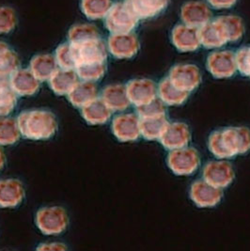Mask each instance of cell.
I'll use <instances>...</instances> for the list:
<instances>
[{
	"instance_id": "obj_6",
	"label": "cell",
	"mask_w": 250,
	"mask_h": 251,
	"mask_svg": "<svg viewBox=\"0 0 250 251\" xmlns=\"http://www.w3.org/2000/svg\"><path fill=\"white\" fill-rule=\"evenodd\" d=\"M169 79L180 91L191 93L201 83L200 69L193 64H177L170 70Z\"/></svg>"
},
{
	"instance_id": "obj_11",
	"label": "cell",
	"mask_w": 250,
	"mask_h": 251,
	"mask_svg": "<svg viewBox=\"0 0 250 251\" xmlns=\"http://www.w3.org/2000/svg\"><path fill=\"white\" fill-rule=\"evenodd\" d=\"M190 199L200 208H213L218 205L223 198L222 189L207 183L203 179L196 181L190 187Z\"/></svg>"
},
{
	"instance_id": "obj_38",
	"label": "cell",
	"mask_w": 250,
	"mask_h": 251,
	"mask_svg": "<svg viewBox=\"0 0 250 251\" xmlns=\"http://www.w3.org/2000/svg\"><path fill=\"white\" fill-rule=\"evenodd\" d=\"M237 71L244 76L250 78V46L240 48L235 53Z\"/></svg>"
},
{
	"instance_id": "obj_23",
	"label": "cell",
	"mask_w": 250,
	"mask_h": 251,
	"mask_svg": "<svg viewBox=\"0 0 250 251\" xmlns=\"http://www.w3.org/2000/svg\"><path fill=\"white\" fill-rule=\"evenodd\" d=\"M68 99L74 106L83 108L98 99V88L94 82H78L73 91L69 93Z\"/></svg>"
},
{
	"instance_id": "obj_31",
	"label": "cell",
	"mask_w": 250,
	"mask_h": 251,
	"mask_svg": "<svg viewBox=\"0 0 250 251\" xmlns=\"http://www.w3.org/2000/svg\"><path fill=\"white\" fill-rule=\"evenodd\" d=\"M22 137L17 119L0 117V146H10Z\"/></svg>"
},
{
	"instance_id": "obj_26",
	"label": "cell",
	"mask_w": 250,
	"mask_h": 251,
	"mask_svg": "<svg viewBox=\"0 0 250 251\" xmlns=\"http://www.w3.org/2000/svg\"><path fill=\"white\" fill-rule=\"evenodd\" d=\"M81 112L84 120L91 126L106 124L112 115V110L99 98L81 108Z\"/></svg>"
},
{
	"instance_id": "obj_9",
	"label": "cell",
	"mask_w": 250,
	"mask_h": 251,
	"mask_svg": "<svg viewBox=\"0 0 250 251\" xmlns=\"http://www.w3.org/2000/svg\"><path fill=\"white\" fill-rule=\"evenodd\" d=\"M140 44L133 32L111 34L107 41L108 52L118 59H130L137 56Z\"/></svg>"
},
{
	"instance_id": "obj_10",
	"label": "cell",
	"mask_w": 250,
	"mask_h": 251,
	"mask_svg": "<svg viewBox=\"0 0 250 251\" xmlns=\"http://www.w3.org/2000/svg\"><path fill=\"white\" fill-rule=\"evenodd\" d=\"M111 127L114 136L121 142H133L141 137L140 119L137 114L118 115L114 118Z\"/></svg>"
},
{
	"instance_id": "obj_20",
	"label": "cell",
	"mask_w": 250,
	"mask_h": 251,
	"mask_svg": "<svg viewBox=\"0 0 250 251\" xmlns=\"http://www.w3.org/2000/svg\"><path fill=\"white\" fill-rule=\"evenodd\" d=\"M101 99L112 110V112L125 111L131 104L127 94L126 86L123 84L106 86L102 90Z\"/></svg>"
},
{
	"instance_id": "obj_5",
	"label": "cell",
	"mask_w": 250,
	"mask_h": 251,
	"mask_svg": "<svg viewBox=\"0 0 250 251\" xmlns=\"http://www.w3.org/2000/svg\"><path fill=\"white\" fill-rule=\"evenodd\" d=\"M104 20L105 27L111 34L133 32L139 21L125 1L113 4Z\"/></svg>"
},
{
	"instance_id": "obj_27",
	"label": "cell",
	"mask_w": 250,
	"mask_h": 251,
	"mask_svg": "<svg viewBox=\"0 0 250 251\" xmlns=\"http://www.w3.org/2000/svg\"><path fill=\"white\" fill-rule=\"evenodd\" d=\"M169 124L170 122L167 116L152 119H140L141 137L150 141L160 140Z\"/></svg>"
},
{
	"instance_id": "obj_3",
	"label": "cell",
	"mask_w": 250,
	"mask_h": 251,
	"mask_svg": "<svg viewBox=\"0 0 250 251\" xmlns=\"http://www.w3.org/2000/svg\"><path fill=\"white\" fill-rule=\"evenodd\" d=\"M36 225L46 235H59L68 228V214L59 206L41 208L36 215Z\"/></svg>"
},
{
	"instance_id": "obj_16",
	"label": "cell",
	"mask_w": 250,
	"mask_h": 251,
	"mask_svg": "<svg viewBox=\"0 0 250 251\" xmlns=\"http://www.w3.org/2000/svg\"><path fill=\"white\" fill-rule=\"evenodd\" d=\"M171 42L175 48L182 53L197 51L201 46L199 29L184 24L178 25L172 29Z\"/></svg>"
},
{
	"instance_id": "obj_22",
	"label": "cell",
	"mask_w": 250,
	"mask_h": 251,
	"mask_svg": "<svg viewBox=\"0 0 250 251\" xmlns=\"http://www.w3.org/2000/svg\"><path fill=\"white\" fill-rule=\"evenodd\" d=\"M75 70L58 69L49 79V87L57 95L64 96L73 91L75 85L79 82Z\"/></svg>"
},
{
	"instance_id": "obj_1",
	"label": "cell",
	"mask_w": 250,
	"mask_h": 251,
	"mask_svg": "<svg viewBox=\"0 0 250 251\" xmlns=\"http://www.w3.org/2000/svg\"><path fill=\"white\" fill-rule=\"evenodd\" d=\"M208 148L218 159H229L250 151V130L248 127H225L211 133Z\"/></svg>"
},
{
	"instance_id": "obj_8",
	"label": "cell",
	"mask_w": 250,
	"mask_h": 251,
	"mask_svg": "<svg viewBox=\"0 0 250 251\" xmlns=\"http://www.w3.org/2000/svg\"><path fill=\"white\" fill-rule=\"evenodd\" d=\"M235 178V172L230 163L224 159L208 162L203 168L202 179L207 183L224 189L229 186Z\"/></svg>"
},
{
	"instance_id": "obj_33",
	"label": "cell",
	"mask_w": 250,
	"mask_h": 251,
	"mask_svg": "<svg viewBox=\"0 0 250 251\" xmlns=\"http://www.w3.org/2000/svg\"><path fill=\"white\" fill-rule=\"evenodd\" d=\"M20 66L17 54L9 46L0 42V75L11 77Z\"/></svg>"
},
{
	"instance_id": "obj_19",
	"label": "cell",
	"mask_w": 250,
	"mask_h": 251,
	"mask_svg": "<svg viewBox=\"0 0 250 251\" xmlns=\"http://www.w3.org/2000/svg\"><path fill=\"white\" fill-rule=\"evenodd\" d=\"M125 2L138 20H146L164 12L170 0H125Z\"/></svg>"
},
{
	"instance_id": "obj_25",
	"label": "cell",
	"mask_w": 250,
	"mask_h": 251,
	"mask_svg": "<svg viewBox=\"0 0 250 251\" xmlns=\"http://www.w3.org/2000/svg\"><path fill=\"white\" fill-rule=\"evenodd\" d=\"M157 97L166 105L179 106L187 101L189 93L177 89L167 76L161 80L157 86Z\"/></svg>"
},
{
	"instance_id": "obj_12",
	"label": "cell",
	"mask_w": 250,
	"mask_h": 251,
	"mask_svg": "<svg viewBox=\"0 0 250 251\" xmlns=\"http://www.w3.org/2000/svg\"><path fill=\"white\" fill-rule=\"evenodd\" d=\"M126 90L131 104L136 107L144 105L157 98V86L148 78H137L127 83Z\"/></svg>"
},
{
	"instance_id": "obj_30",
	"label": "cell",
	"mask_w": 250,
	"mask_h": 251,
	"mask_svg": "<svg viewBox=\"0 0 250 251\" xmlns=\"http://www.w3.org/2000/svg\"><path fill=\"white\" fill-rule=\"evenodd\" d=\"M16 103L17 95L11 87L10 77L0 75V117L11 114Z\"/></svg>"
},
{
	"instance_id": "obj_37",
	"label": "cell",
	"mask_w": 250,
	"mask_h": 251,
	"mask_svg": "<svg viewBox=\"0 0 250 251\" xmlns=\"http://www.w3.org/2000/svg\"><path fill=\"white\" fill-rule=\"evenodd\" d=\"M17 25L16 12L11 7L0 6V34L12 32Z\"/></svg>"
},
{
	"instance_id": "obj_28",
	"label": "cell",
	"mask_w": 250,
	"mask_h": 251,
	"mask_svg": "<svg viewBox=\"0 0 250 251\" xmlns=\"http://www.w3.org/2000/svg\"><path fill=\"white\" fill-rule=\"evenodd\" d=\"M227 37V43H235L241 40L245 33V25L237 15H222L216 19Z\"/></svg>"
},
{
	"instance_id": "obj_17",
	"label": "cell",
	"mask_w": 250,
	"mask_h": 251,
	"mask_svg": "<svg viewBox=\"0 0 250 251\" xmlns=\"http://www.w3.org/2000/svg\"><path fill=\"white\" fill-rule=\"evenodd\" d=\"M41 81L38 79L29 69H18L10 77L13 92L17 96H32L40 89Z\"/></svg>"
},
{
	"instance_id": "obj_34",
	"label": "cell",
	"mask_w": 250,
	"mask_h": 251,
	"mask_svg": "<svg viewBox=\"0 0 250 251\" xmlns=\"http://www.w3.org/2000/svg\"><path fill=\"white\" fill-rule=\"evenodd\" d=\"M75 72L80 79L95 82L103 77L106 72V65L105 62L82 64L75 69Z\"/></svg>"
},
{
	"instance_id": "obj_2",
	"label": "cell",
	"mask_w": 250,
	"mask_h": 251,
	"mask_svg": "<svg viewBox=\"0 0 250 251\" xmlns=\"http://www.w3.org/2000/svg\"><path fill=\"white\" fill-rule=\"evenodd\" d=\"M21 134L31 140H47L57 133V118L50 111L33 109L24 111L17 118Z\"/></svg>"
},
{
	"instance_id": "obj_41",
	"label": "cell",
	"mask_w": 250,
	"mask_h": 251,
	"mask_svg": "<svg viewBox=\"0 0 250 251\" xmlns=\"http://www.w3.org/2000/svg\"><path fill=\"white\" fill-rule=\"evenodd\" d=\"M6 164V154L4 150L0 147V171L5 167Z\"/></svg>"
},
{
	"instance_id": "obj_29",
	"label": "cell",
	"mask_w": 250,
	"mask_h": 251,
	"mask_svg": "<svg viewBox=\"0 0 250 251\" xmlns=\"http://www.w3.org/2000/svg\"><path fill=\"white\" fill-rule=\"evenodd\" d=\"M99 38V29L92 24H76L69 29V43L73 45L85 44Z\"/></svg>"
},
{
	"instance_id": "obj_40",
	"label": "cell",
	"mask_w": 250,
	"mask_h": 251,
	"mask_svg": "<svg viewBox=\"0 0 250 251\" xmlns=\"http://www.w3.org/2000/svg\"><path fill=\"white\" fill-rule=\"evenodd\" d=\"M67 246L62 243H46V244H41L37 251H66Z\"/></svg>"
},
{
	"instance_id": "obj_21",
	"label": "cell",
	"mask_w": 250,
	"mask_h": 251,
	"mask_svg": "<svg viewBox=\"0 0 250 251\" xmlns=\"http://www.w3.org/2000/svg\"><path fill=\"white\" fill-rule=\"evenodd\" d=\"M200 45L207 49H216L228 44L222 27L216 21H210L199 28Z\"/></svg>"
},
{
	"instance_id": "obj_13",
	"label": "cell",
	"mask_w": 250,
	"mask_h": 251,
	"mask_svg": "<svg viewBox=\"0 0 250 251\" xmlns=\"http://www.w3.org/2000/svg\"><path fill=\"white\" fill-rule=\"evenodd\" d=\"M181 19L182 24L199 29L212 21V11L202 1H188L182 5Z\"/></svg>"
},
{
	"instance_id": "obj_14",
	"label": "cell",
	"mask_w": 250,
	"mask_h": 251,
	"mask_svg": "<svg viewBox=\"0 0 250 251\" xmlns=\"http://www.w3.org/2000/svg\"><path fill=\"white\" fill-rule=\"evenodd\" d=\"M73 46L77 62L76 68L82 64L105 62L107 58V46H105L101 38L81 45H73Z\"/></svg>"
},
{
	"instance_id": "obj_24",
	"label": "cell",
	"mask_w": 250,
	"mask_h": 251,
	"mask_svg": "<svg viewBox=\"0 0 250 251\" xmlns=\"http://www.w3.org/2000/svg\"><path fill=\"white\" fill-rule=\"evenodd\" d=\"M58 68L56 57L51 54L36 55L29 64V70L40 81H49Z\"/></svg>"
},
{
	"instance_id": "obj_7",
	"label": "cell",
	"mask_w": 250,
	"mask_h": 251,
	"mask_svg": "<svg viewBox=\"0 0 250 251\" xmlns=\"http://www.w3.org/2000/svg\"><path fill=\"white\" fill-rule=\"evenodd\" d=\"M206 66L215 78H230L237 72L235 53L229 50L216 51L207 57Z\"/></svg>"
},
{
	"instance_id": "obj_36",
	"label": "cell",
	"mask_w": 250,
	"mask_h": 251,
	"mask_svg": "<svg viewBox=\"0 0 250 251\" xmlns=\"http://www.w3.org/2000/svg\"><path fill=\"white\" fill-rule=\"evenodd\" d=\"M137 114L139 119H152L162 116H167L166 104L159 98L137 107Z\"/></svg>"
},
{
	"instance_id": "obj_15",
	"label": "cell",
	"mask_w": 250,
	"mask_h": 251,
	"mask_svg": "<svg viewBox=\"0 0 250 251\" xmlns=\"http://www.w3.org/2000/svg\"><path fill=\"white\" fill-rule=\"evenodd\" d=\"M191 140L190 128L182 122L170 123L165 133L160 138L162 146L169 151L184 148Z\"/></svg>"
},
{
	"instance_id": "obj_18",
	"label": "cell",
	"mask_w": 250,
	"mask_h": 251,
	"mask_svg": "<svg viewBox=\"0 0 250 251\" xmlns=\"http://www.w3.org/2000/svg\"><path fill=\"white\" fill-rule=\"evenodd\" d=\"M23 183L17 179L9 178L0 180V207L15 208L20 205L25 199Z\"/></svg>"
},
{
	"instance_id": "obj_35",
	"label": "cell",
	"mask_w": 250,
	"mask_h": 251,
	"mask_svg": "<svg viewBox=\"0 0 250 251\" xmlns=\"http://www.w3.org/2000/svg\"><path fill=\"white\" fill-rule=\"evenodd\" d=\"M56 59L58 67L66 70H75L77 66L74 46L70 43H65L58 46L56 50Z\"/></svg>"
},
{
	"instance_id": "obj_32",
	"label": "cell",
	"mask_w": 250,
	"mask_h": 251,
	"mask_svg": "<svg viewBox=\"0 0 250 251\" xmlns=\"http://www.w3.org/2000/svg\"><path fill=\"white\" fill-rule=\"evenodd\" d=\"M113 0H81V11L91 20L103 19L113 6Z\"/></svg>"
},
{
	"instance_id": "obj_4",
	"label": "cell",
	"mask_w": 250,
	"mask_h": 251,
	"mask_svg": "<svg viewBox=\"0 0 250 251\" xmlns=\"http://www.w3.org/2000/svg\"><path fill=\"white\" fill-rule=\"evenodd\" d=\"M167 163L175 175L189 176L198 171L200 166V157L196 149L186 146L170 151Z\"/></svg>"
},
{
	"instance_id": "obj_39",
	"label": "cell",
	"mask_w": 250,
	"mask_h": 251,
	"mask_svg": "<svg viewBox=\"0 0 250 251\" xmlns=\"http://www.w3.org/2000/svg\"><path fill=\"white\" fill-rule=\"evenodd\" d=\"M210 7L216 10H227L236 5L238 0H207Z\"/></svg>"
}]
</instances>
